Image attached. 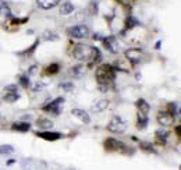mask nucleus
I'll return each instance as SVG.
<instances>
[{
  "instance_id": "obj_11",
  "label": "nucleus",
  "mask_w": 181,
  "mask_h": 170,
  "mask_svg": "<svg viewBox=\"0 0 181 170\" xmlns=\"http://www.w3.org/2000/svg\"><path fill=\"white\" fill-rule=\"evenodd\" d=\"M102 42H103L105 47L109 50V52H111V53H116L117 52V49H116V38H114V36H105V38L102 39Z\"/></svg>"
},
{
  "instance_id": "obj_27",
  "label": "nucleus",
  "mask_w": 181,
  "mask_h": 170,
  "mask_svg": "<svg viewBox=\"0 0 181 170\" xmlns=\"http://www.w3.org/2000/svg\"><path fill=\"white\" fill-rule=\"evenodd\" d=\"M166 111H169L171 116L177 117V116H178V105L171 102V103H169V105H167V109H166Z\"/></svg>"
},
{
  "instance_id": "obj_23",
  "label": "nucleus",
  "mask_w": 181,
  "mask_h": 170,
  "mask_svg": "<svg viewBox=\"0 0 181 170\" xmlns=\"http://www.w3.org/2000/svg\"><path fill=\"white\" fill-rule=\"evenodd\" d=\"M3 99L6 100L7 103H14V102H17L20 99V95L18 92H4V96H3Z\"/></svg>"
},
{
  "instance_id": "obj_26",
  "label": "nucleus",
  "mask_w": 181,
  "mask_h": 170,
  "mask_svg": "<svg viewBox=\"0 0 181 170\" xmlns=\"http://www.w3.org/2000/svg\"><path fill=\"white\" fill-rule=\"evenodd\" d=\"M42 39H45V41L56 42V41H58L60 38H58L57 34H54V32H52V31H45V32H43V35H42Z\"/></svg>"
},
{
  "instance_id": "obj_1",
  "label": "nucleus",
  "mask_w": 181,
  "mask_h": 170,
  "mask_svg": "<svg viewBox=\"0 0 181 170\" xmlns=\"http://www.w3.org/2000/svg\"><path fill=\"white\" fill-rule=\"evenodd\" d=\"M95 78H96L98 85H109V84H111L116 80V68H114V66L107 64V63L100 64L96 68Z\"/></svg>"
},
{
  "instance_id": "obj_15",
  "label": "nucleus",
  "mask_w": 181,
  "mask_h": 170,
  "mask_svg": "<svg viewBox=\"0 0 181 170\" xmlns=\"http://www.w3.org/2000/svg\"><path fill=\"white\" fill-rule=\"evenodd\" d=\"M58 71H60V64L58 63H52V64L46 66L43 68V74H46V75H56Z\"/></svg>"
},
{
  "instance_id": "obj_4",
  "label": "nucleus",
  "mask_w": 181,
  "mask_h": 170,
  "mask_svg": "<svg viewBox=\"0 0 181 170\" xmlns=\"http://www.w3.org/2000/svg\"><path fill=\"white\" fill-rule=\"evenodd\" d=\"M89 34H91V31L88 28V25H84V24L71 27V28L67 30V35L73 38V39H85V38L89 36Z\"/></svg>"
},
{
  "instance_id": "obj_20",
  "label": "nucleus",
  "mask_w": 181,
  "mask_h": 170,
  "mask_svg": "<svg viewBox=\"0 0 181 170\" xmlns=\"http://www.w3.org/2000/svg\"><path fill=\"white\" fill-rule=\"evenodd\" d=\"M36 126L39 127V128H42L43 131H46V130H49L50 127L53 126V123L49 120V119H45V117H41L36 120Z\"/></svg>"
},
{
  "instance_id": "obj_34",
  "label": "nucleus",
  "mask_w": 181,
  "mask_h": 170,
  "mask_svg": "<svg viewBox=\"0 0 181 170\" xmlns=\"http://www.w3.org/2000/svg\"><path fill=\"white\" fill-rule=\"evenodd\" d=\"M36 71V66H32V67H31V68H29V75H31V74H34V73H35Z\"/></svg>"
},
{
  "instance_id": "obj_33",
  "label": "nucleus",
  "mask_w": 181,
  "mask_h": 170,
  "mask_svg": "<svg viewBox=\"0 0 181 170\" xmlns=\"http://www.w3.org/2000/svg\"><path fill=\"white\" fill-rule=\"evenodd\" d=\"M92 38H94L95 41H102V39H103V38H102V35H100V34H95V35L92 36Z\"/></svg>"
},
{
  "instance_id": "obj_10",
  "label": "nucleus",
  "mask_w": 181,
  "mask_h": 170,
  "mask_svg": "<svg viewBox=\"0 0 181 170\" xmlns=\"http://www.w3.org/2000/svg\"><path fill=\"white\" fill-rule=\"evenodd\" d=\"M71 114H73L74 117H77L81 123H84V124L91 123V117H89V114H88L85 110H82V109H73V110H71Z\"/></svg>"
},
{
  "instance_id": "obj_21",
  "label": "nucleus",
  "mask_w": 181,
  "mask_h": 170,
  "mask_svg": "<svg viewBox=\"0 0 181 170\" xmlns=\"http://www.w3.org/2000/svg\"><path fill=\"white\" fill-rule=\"evenodd\" d=\"M74 11V6L71 4L70 1H65L60 6V14L61 16H70L71 13Z\"/></svg>"
},
{
  "instance_id": "obj_29",
  "label": "nucleus",
  "mask_w": 181,
  "mask_h": 170,
  "mask_svg": "<svg viewBox=\"0 0 181 170\" xmlns=\"http://www.w3.org/2000/svg\"><path fill=\"white\" fill-rule=\"evenodd\" d=\"M20 84H21V87L24 89H28L29 85H31V82H29V77L28 75H21L20 77Z\"/></svg>"
},
{
  "instance_id": "obj_32",
  "label": "nucleus",
  "mask_w": 181,
  "mask_h": 170,
  "mask_svg": "<svg viewBox=\"0 0 181 170\" xmlns=\"http://www.w3.org/2000/svg\"><path fill=\"white\" fill-rule=\"evenodd\" d=\"M174 131H175V135H177V137L180 138V137H181V127H180V126H175Z\"/></svg>"
},
{
  "instance_id": "obj_12",
  "label": "nucleus",
  "mask_w": 181,
  "mask_h": 170,
  "mask_svg": "<svg viewBox=\"0 0 181 170\" xmlns=\"http://www.w3.org/2000/svg\"><path fill=\"white\" fill-rule=\"evenodd\" d=\"M11 130L18 131V133H27L31 130V124L28 121H15V123H13Z\"/></svg>"
},
{
  "instance_id": "obj_16",
  "label": "nucleus",
  "mask_w": 181,
  "mask_h": 170,
  "mask_svg": "<svg viewBox=\"0 0 181 170\" xmlns=\"http://www.w3.org/2000/svg\"><path fill=\"white\" fill-rule=\"evenodd\" d=\"M148 116L144 113H138L137 114V128L138 130H144L148 126Z\"/></svg>"
},
{
  "instance_id": "obj_17",
  "label": "nucleus",
  "mask_w": 181,
  "mask_h": 170,
  "mask_svg": "<svg viewBox=\"0 0 181 170\" xmlns=\"http://www.w3.org/2000/svg\"><path fill=\"white\" fill-rule=\"evenodd\" d=\"M0 16H3V17H7V18H13L11 10H10L8 4H7L4 0H0Z\"/></svg>"
},
{
  "instance_id": "obj_7",
  "label": "nucleus",
  "mask_w": 181,
  "mask_h": 170,
  "mask_svg": "<svg viewBox=\"0 0 181 170\" xmlns=\"http://www.w3.org/2000/svg\"><path fill=\"white\" fill-rule=\"evenodd\" d=\"M156 120H158V123L160 124V126H163V127H170V126L174 124L175 117L174 116H171L169 111L160 110L158 113V116H156Z\"/></svg>"
},
{
  "instance_id": "obj_19",
  "label": "nucleus",
  "mask_w": 181,
  "mask_h": 170,
  "mask_svg": "<svg viewBox=\"0 0 181 170\" xmlns=\"http://www.w3.org/2000/svg\"><path fill=\"white\" fill-rule=\"evenodd\" d=\"M96 105H92V111H103L105 109L109 107V100L106 99H102V100H98V102H95Z\"/></svg>"
},
{
  "instance_id": "obj_22",
  "label": "nucleus",
  "mask_w": 181,
  "mask_h": 170,
  "mask_svg": "<svg viewBox=\"0 0 181 170\" xmlns=\"http://www.w3.org/2000/svg\"><path fill=\"white\" fill-rule=\"evenodd\" d=\"M84 73H85V67H84L82 64L74 66V67H71V68H70V74L74 77V78H78V77H81Z\"/></svg>"
},
{
  "instance_id": "obj_5",
  "label": "nucleus",
  "mask_w": 181,
  "mask_h": 170,
  "mask_svg": "<svg viewBox=\"0 0 181 170\" xmlns=\"http://www.w3.org/2000/svg\"><path fill=\"white\" fill-rule=\"evenodd\" d=\"M63 102H64V98L58 96V98H56L54 100H52L50 103H47V105L43 106V107H42V110L47 111V113H50V114H54V116H58V114H60V111H61L60 106H61V103H63Z\"/></svg>"
},
{
  "instance_id": "obj_25",
  "label": "nucleus",
  "mask_w": 181,
  "mask_h": 170,
  "mask_svg": "<svg viewBox=\"0 0 181 170\" xmlns=\"http://www.w3.org/2000/svg\"><path fill=\"white\" fill-rule=\"evenodd\" d=\"M137 25H139V21L137 18H134L132 16L127 17V20H125V30H132Z\"/></svg>"
},
{
  "instance_id": "obj_31",
  "label": "nucleus",
  "mask_w": 181,
  "mask_h": 170,
  "mask_svg": "<svg viewBox=\"0 0 181 170\" xmlns=\"http://www.w3.org/2000/svg\"><path fill=\"white\" fill-rule=\"evenodd\" d=\"M17 91V85H8L4 88V92H15Z\"/></svg>"
},
{
  "instance_id": "obj_14",
  "label": "nucleus",
  "mask_w": 181,
  "mask_h": 170,
  "mask_svg": "<svg viewBox=\"0 0 181 170\" xmlns=\"http://www.w3.org/2000/svg\"><path fill=\"white\" fill-rule=\"evenodd\" d=\"M155 137H156V142H158L159 145H164L167 138H169V133L166 130H158L155 133Z\"/></svg>"
},
{
  "instance_id": "obj_24",
  "label": "nucleus",
  "mask_w": 181,
  "mask_h": 170,
  "mask_svg": "<svg viewBox=\"0 0 181 170\" xmlns=\"http://www.w3.org/2000/svg\"><path fill=\"white\" fill-rule=\"evenodd\" d=\"M38 45H39V41L36 39V41L34 42V45H32V46H29L28 49H27V50H24V52H18L17 54H20V56H24V57H28V56H31L32 53L35 52V49H36V46H38Z\"/></svg>"
},
{
  "instance_id": "obj_3",
  "label": "nucleus",
  "mask_w": 181,
  "mask_h": 170,
  "mask_svg": "<svg viewBox=\"0 0 181 170\" xmlns=\"http://www.w3.org/2000/svg\"><path fill=\"white\" fill-rule=\"evenodd\" d=\"M107 130L110 133H114V134H123L124 131L127 130V123L120 116L114 114L111 117V120L109 121V124H107Z\"/></svg>"
},
{
  "instance_id": "obj_18",
  "label": "nucleus",
  "mask_w": 181,
  "mask_h": 170,
  "mask_svg": "<svg viewBox=\"0 0 181 170\" xmlns=\"http://www.w3.org/2000/svg\"><path fill=\"white\" fill-rule=\"evenodd\" d=\"M135 106L138 107L139 113H144V114H146L148 111L151 110V105H149L145 99H138L137 102H135Z\"/></svg>"
},
{
  "instance_id": "obj_8",
  "label": "nucleus",
  "mask_w": 181,
  "mask_h": 170,
  "mask_svg": "<svg viewBox=\"0 0 181 170\" xmlns=\"http://www.w3.org/2000/svg\"><path fill=\"white\" fill-rule=\"evenodd\" d=\"M141 56H142V52H141V49H128V50H125V57L128 61H131V64L135 66L137 63H139L141 61Z\"/></svg>"
},
{
  "instance_id": "obj_28",
  "label": "nucleus",
  "mask_w": 181,
  "mask_h": 170,
  "mask_svg": "<svg viewBox=\"0 0 181 170\" xmlns=\"http://www.w3.org/2000/svg\"><path fill=\"white\" fill-rule=\"evenodd\" d=\"M139 148L141 149H144V151H146V152H156L155 149H153V145L151 144V142H139Z\"/></svg>"
},
{
  "instance_id": "obj_9",
  "label": "nucleus",
  "mask_w": 181,
  "mask_h": 170,
  "mask_svg": "<svg viewBox=\"0 0 181 170\" xmlns=\"http://www.w3.org/2000/svg\"><path fill=\"white\" fill-rule=\"evenodd\" d=\"M35 135L46 141H57L63 137L60 133H53V131H38V133H35Z\"/></svg>"
},
{
  "instance_id": "obj_13",
  "label": "nucleus",
  "mask_w": 181,
  "mask_h": 170,
  "mask_svg": "<svg viewBox=\"0 0 181 170\" xmlns=\"http://www.w3.org/2000/svg\"><path fill=\"white\" fill-rule=\"evenodd\" d=\"M36 1H38V6L43 10H50L60 3V0H36Z\"/></svg>"
},
{
  "instance_id": "obj_6",
  "label": "nucleus",
  "mask_w": 181,
  "mask_h": 170,
  "mask_svg": "<svg viewBox=\"0 0 181 170\" xmlns=\"http://www.w3.org/2000/svg\"><path fill=\"white\" fill-rule=\"evenodd\" d=\"M103 147L109 152H117V151H124L127 148V145H124L121 141L116 140V138H107L103 142Z\"/></svg>"
},
{
  "instance_id": "obj_2",
  "label": "nucleus",
  "mask_w": 181,
  "mask_h": 170,
  "mask_svg": "<svg viewBox=\"0 0 181 170\" xmlns=\"http://www.w3.org/2000/svg\"><path fill=\"white\" fill-rule=\"evenodd\" d=\"M92 53H94V47L92 46H87V45H75L74 50H73V56L80 61H89L92 57Z\"/></svg>"
},
{
  "instance_id": "obj_30",
  "label": "nucleus",
  "mask_w": 181,
  "mask_h": 170,
  "mask_svg": "<svg viewBox=\"0 0 181 170\" xmlns=\"http://www.w3.org/2000/svg\"><path fill=\"white\" fill-rule=\"evenodd\" d=\"M60 88H61V89H65V91L68 92V91H71V89L74 88V85H73L71 82H65V84H60Z\"/></svg>"
}]
</instances>
